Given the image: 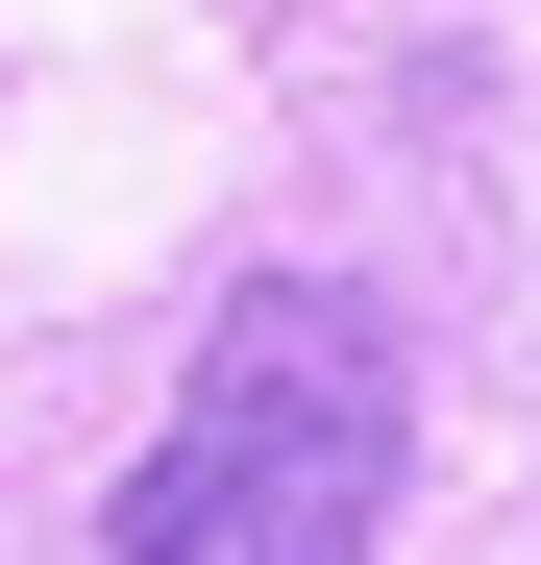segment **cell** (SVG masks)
I'll return each instance as SVG.
<instances>
[{"label":"cell","mask_w":541,"mask_h":565,"mask_svg":"<svg viewBox=\"0 0 541 565\" xmlns=\"http://www.w3.org/2000/svg\"><path fill=\"white\" fill-rule=\"evenodd\" d=\"M418 467V369L344 270H246L172 369V443L99 492V565H370Z\"/></svg>","instance_id":"6da1fadb"}]
</instances>
